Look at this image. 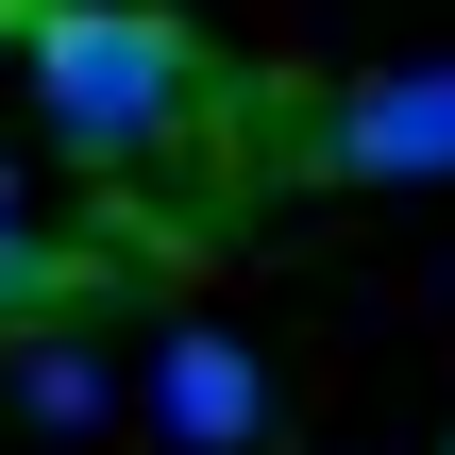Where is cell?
<instances>
[{
    "instance_id": "obj_1",
    "label": "cell",
    "mask_w": 455,
    "mask_h": 455,
    "mask_svg": "<svg viewBox=\"0 0 455 455\" xmlns=\"http://www.w3.org/2000/svg\"><path fill=\"white\" fill-rule=\"evenodd\" d=\"M0 34H17L34 101H51V152H84V169H135L220 101V51L186 17H152V0H0Z\"/></svg>"
},
{
    "instance_id": "obj_2",
    "label": "cell",
    "mask_w": 455,
    "mask_h": 455,
    "mask_svg": "<svg viewBox=\"0 0 455 455\" xmlns=\"http://www.w3.org/2000/svg\"><path fill=\"white\" fill-rule=\"evenodd\" d=\"M304 152H321L338 186H455V68H388V84H355Z\"/></svg>"
},
{
    "instance_id": "obj_3",
    "label": "cell",
    "mask_w": 455,
    "mask_h": 455,
    "mask_svg": "<svg viewBox=\"0 0 455 455\" xmlns=\"http://www.w3.org/2000/svg\"><path fill=\"white\" fill-rule=\"evenodd\" d=\"M152 422L186 455H253L270 439V371H253L236 338H169V355H152Z\"/></svg>"
},
{
    "instance_id": "obj_4",
    "label": "cell",
    "mask_w": 455,
    "mask_h": 455,
    "mask_svg": "<svg viewBox=\"0 0 455 455\" xmlns=\"http://www.w3.org/2000/svg\"><path fill=\"white\" fill-rule=\"evenodd\" d=\"M17 405H34V422H84V405H101V371H84V355H51V338H34V355H17Z\"/></svg>"
},
{
    "instance_id": "obj_5",
    "label": "cell",
    "mask_w": 455,
    "mask_h": 455,
    "mask_svg": "<svg viewBox=\"0 0 455 455\" xmlns=\"http://www.w3.org/2000/svg\"><path fill=\"white\" fill-rule=\"evenodd\" d=\"M0 220H17V169H0Z\"/></svg>"
}]
</instances>
